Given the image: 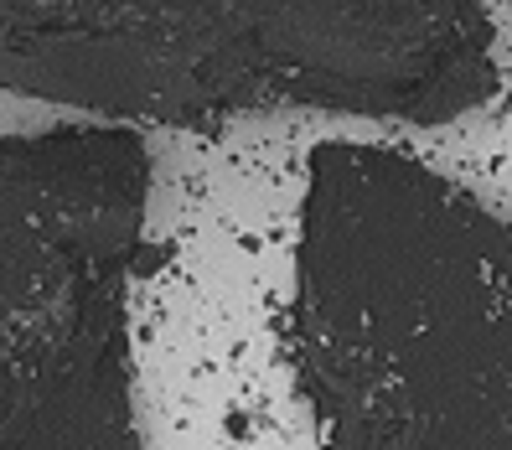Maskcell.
<instances>
[{
    "mask_svg": "<svg viewBox=\"0 0 512 450\" xmlns=\"http://www.w3.org/2000/svg\"><path fill=\"white\" fill-rule=\"evenodd\" d=\"M507 223L388 145L306 166L290 363L321 450H512Z\"/></svg>",
    "mask_w": 512,
    "mask_h": 450,
    "instance_id": "cell-1",
    "label": "cell"
},
{
    "mask_svg": "<svg viewBox=\"0 0 512 450\" xmlns=\"http://www.w3.org/2000/svg\"><path fill=\"white\" fill-rule=\"evenodd\" d=\"M0 88L166 125H440L497 88L492 0H0Z\"/></svg>",
    "mask_w": 512,
    "mask_h": 450,
    "instance_id": "cell-2",
    "label": "cell"
},
{
    "mask_svg": "<svg viewBox=\"0 0 512 450\" xmlns=\"http://www.w3.org/2000/svg\"><path fill=\"white\" fill-rule=\"evenodd\" d=\"M145 202L135 130L0 140V450H145L130 394Z\"/></svg>",
    "mask_w": 512,
    "mask_h": 450,
    "instance_id": "cell-3",
    "label": "cell"
}]
</instances>
